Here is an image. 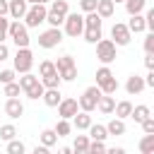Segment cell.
Here are the masks:
<instances>
[{
	"mask_svg": "<svg viewBox=\"0 0 154 154\" xmlns=\"http://www.w3.org/2000/svg\"><path fill=\"white\" fill-rule=\"evenodd\" d=\"M43 89H46V87H43V84H41V79H38V82H36V84H31V87H29L24 94H26V99H31V101H38V99L43 96Z\"/></svg>",
	"mask_w": 154,
	"mask_h": 154,
	"instance_id": "obj_30",
	"label": "cell"
},
{
	"mask_svg": "<svg viewBox=\"0 0 154 154\" xmlns=\"http://www.w3.org/2000/svg\"><path fill=\"white\" fill-rule=\"evenodd\" d=\"M5 116L12 118V120H17V118L24 116V103L19 101V96H7V101H5Z\"/></svg>",
	"mask_w": 154,
	"mask_h": 154,
	"instance_id": "obj_12",
	"label": "cell"
},
{
	"mask_svg": "<svg viewBox=\"0 0 154 154\" xmlns=\"http://www.w3.org/2000/svg\"><path fill=\"white\" fill-rule=\"evenodd\" d=\"M60 99H63V94H60V87H53V89H43V96H41V101H43L48 108H55V106L60 103Z\"/></svg>",
	"mask_w": 154,
	"mask_h": 154,
	"instance_id": "obj_15",
	"label": "cell"
},
{
	"mask_svg": "<svg viewBox=\"0 0 154 154\" xmlns=\"http://www.w3.org/2000/svg\"><path fill=\"white\" fill-rule=\"evenodd\" d=\"M101 36H103V31H101V29H91V26H84V31H82V38H84L87 43H96Z\"/></svg>",
	"mask_w": 154,
	"mask_h": 154,
	"instance_id": "obj_29",
	"label": "cell"
},
{
	"mask_svg": "<svg viewBox=\"0 0 154 154\" xmlns=\"http://www.w3.org/2000/svg\"><path fill=\"white\" fill-rule=\"evenodd\" d=\"M144 67L147 70H154V53H147L144 55Z\"/></svg>",
	"mask_w": 154,
	"mask_h": 154,
	"instance_id": "obj_48",
	"label": "cell"
},
{
	"mask_svg": "<svg viewBox=\"0 0 154 154\" xmlns=\"http://www.w3.org/2000/svg\"><path fill=\"white\" fill-rule=\"evenodd\" d=\"M12 137H17V128H14L12 123H7V125H0V140L10 142Z\"/></svg>",
	"mask_w": 154,
	"mask_h": 154,
	"instance_id": "obj_36",
	"label": "cell"
},
{
	"mask_svg": "<svg viewBox=\"0 0 154 154\" xmlns=\"http://www.w3.org/2000/svg\"><path fill=\"white\" fill-rule=\"evenodd\" d=\"M70 120H72V125H75L77 130H87V128L94 123V120H91V116H89L87 111H77V113H75Z\"/></svg>",
	"mask_w": 154,
	"mask_h": 154,
	"instance_id": "obj_19",
	"label": "cell"
},
{
	"mask_svg": "<svg viewBox=\"0 0 154 154\" xmlns=\"http://www.w3.org/2000/svg\"><path fill=\"white\" fill-rule=\"evenodd\" d=\"M63 43V29L60 26H48L46 31H41L38 34V46L41 48H55V46H60Z\"/></svg>",
	"mask_w": 154,
	"mask_h": 154,
	"instance_id": "obj_9",
	"label": "cell"
},
{
	"mask_svg": "<svg viewBox=\"0 0 154 154\" xmlns=\"http://www.w3.org/2000/svg\"><path fill=\"white\" fill-rule=\"evenodd\" d=\"M5 87V96H19L22 94V87H19V82L14 79V82H7V84H2Z\"/></svg>",
	"mask_w": 154,
	"mask_h": 154,
	"instance_id": "obj_40",
	"label": "cell"
},
{
	"mask_svg": "<svg viewBox=\"0 0 154 154\" xmlns=\"http://www.w3.org/2000/svg\"><path fill=\"white\" fill-rule=\"evenodd\" d=\"M34 2H41V5H48L51 0H34ZM34 2H31V5H34Z\"/></svg>",
	"mask_w": 154,
	"mask_h": 154,
	"instance_id": "obj_53",
	"label": "cell"
},
{
	"mask_svg": "<svg viewBox=\"0 0 154 154\" xmlns=\"http://www.w3.org/2000/svg\"><path fill=\"white\" fill-rule=\"evenodd\" d=\"M14 77H17V72H14V67H12V70H0V84H7V82H14Z\"/></svg>",
	"mask_w": 154,
	"mask_h": 154,
	"instance_id": "obj_41",
	"label": "cell"
},
{
	"mask_svg": "<svg viewBox=\"0 0 154 154\" xmlns=\"http://www.w3.org/2000/svg\"><path fill=\"white\" fill-rule=\"evenodd\" d=\"M34 154H48V147L46 144H36L34 147Z\"/></svg>",
	"mask_w": 154,
	"mask_h": 154,
	"instance_id": "obj_51",
	"label": "cell"
},
{
	"mask_svg": "<svg viewBox=\"0 0 154 154\" xmlns=\"http://www.w3.org/2000/svg\"><path fill=\"white\" fill-rule=\"evenodd\" d=\"M144 53H154V31L144 36Z\"/></svg>",
	"mask_w": 154,
	"mask_h": 154,
	"instance_id": "obj_42",
	"label": "cell"
},
{
	"mask_svg": "<svg viewBox=\"0 0 154 154\" xmlns=\"http://www.w3.org/2000/svg\"><path fill=\"white\" fill-rule=\"evenodd\" d=\"M130 111H132V103L128 101V99H123V101H118L116 106H113V113H116V118H130Z\"/></svg>",
	"mask_w": 154,
	"mask_h": 154,
	"instance_id": "obj_21",
	"label": "cell"
},
{
	"mask_svg": "<svg viewBox=\"0 0 154 154\" xmlns=\"http://www.w3.org/2000/svg\"><path fill=\"white\" fill-rule=\"evenodd\" d=\"M144 24H147L149 31H154V10H147L144 12Z\"/></svg>",
	"mask_w": 154,
	"mask_h": 154,
	"instance_id": "obj_46",
	"label": "cell"
},
{
	"mask_svg": "<svg viewBox=\"0 0 154 154\" xmlns=\"http://www.w3.org/2000/svg\"><path fill=\"white\" fill-rule=\"evenodd\" d=\"M108 77H113L111 67H108V65H101V67L96 70V87H99V84H103V82H106Z\"/></svg>",
	"mask_w": 154,
	"mask_h": 154,
	"instance_id": "obj_38",
	"label": "cell"
},
{
	"mask_svg": "<svg viewBox=\"0 0 154 154\" xmlns=\"http://www.w3.org/2000/svg\"><path fill=\"white\" fill-rule=\"evenodd\" d=\"M87 132H89V140H106V137H108L106 125H99V123H91V125L87 128Z\"/></svg>",
	"mask_w": 154,
	"mask_h": 154,
	"instance_id": "obj_24",
	"label": "cell"
},
{
	"mask_svg": "<svg viewBox=\"0 0 154 154\" xmlns=\"http://www.w3.org/2000/svg\"><path fill=\"white\" fill-rule=\"evenodd\" d=\"M46 12H48V5L34 2V5H29V10L24 12L22 22L26 24V29H36V26H41V24L46 22Z\"/></svg>",
	"mask_w": 154,
	"mask_h": 154,
	"instance_id": "obj_3",
	"label": "cell"
},
{
	"mask_svg": "<svg viewBox=\"0 0 154 154\" xmlns=\"http://www.w3.org/2000/svg\"><path fill=\"white\" fill-rule=\"evenodd\" d=\"M38 140H41V144H46V147L51 149V147L58 142V135H55V130H53V128H46V130H41Z\"/></svg>",
	"mask_w": 154,
	"mask_h": 154,
	"instance_id": "obj_25",
	"label": "cell"
},
{
	"mask_svg": "<svg viewBox=\"0 0 154 154\" xmlns=\"http://www.w3.org/2000/svg\"><path fill=\"white\" fill-rule=\"evenodd\" d=\"M101 19H108V17H113V12H116V2L113 0H96V10H94Z\"/></svg>",
	"mask_w": 154,
	"mask_h": 154,
	"instance_id": "obj_17",
	"label": "cell"
},
{
	"mask_svg": "<svg viewBox=\"0 0 154 154\" xmlns=\"http://www.w3.org/2000/svg\"><path fill=\"white\" fill-rule=\"evenodd\" d=\"M7 38H12L17 48H24V46L31 43L29 29H26V24H24L22 19H12V22H10V26H7Z\"/></svg>",
	"mask_w": 154,
	"mask_h": 154,
	"instance_id": "obj_1",
	"label": "cell"
},
{
	"mask_svg": "<svg viewBox=\"0 0 154 154\" xmlns=\"http://www.w3.org/2000/svg\"><path fill=\"white\" fill-rule=\"evenodd\" d=\"M140 125H142V132H154V116H147Z\"/></svg>",
	"mask_w": 154,
	"mask_h": 154,
	"instance_id": "obj_43",
	"label": "cell"
},
{
	"mask_svg": "<svg viewBox=\"0 0 154 154\" xmlns=\"http://www.w3.org/2000/svg\"><path fill=\"white\" fill-rule=\"evenodd\" d=\"M38 79H41V84H43L46 89L60 87V82H63V79H60V75H58V70H55V72H51V75H43V77H38Z\"/></svg>",
	"mask_w": 154,
	"mask_h": 154,
	"instance_id": "obj_27",
	"label": "cell"
},
{
	"mask_svg": "<svg viewBox=\"0 0 154 154\" xmlns=\"http://www.w3.org/2000/svg\"><path fill=\"white\" fill-rule=\"evenodd\" d=\"M147 87H144V77H140V75H130L128 77V82H125V91L130 94V96H135V94H142Z\"/></svg>",
	"mask_w": 154,
	"mask_h": 154,
	"instance_id": "obj_13",
	"label": "cell"
},
{
	"mask_svg": "<svg viewBox=\"0 0 154 154\" xmlns=\"http://www.w3.org/2000/svg\"><path fill=\"white\" fill-rule=\"evenodd\" d=\"M113 2H116V5H118V2H123V0H113Z\"/></svg>",
	"mask_w": 154,
	"mask_h": 154,
	"instance_id": "obj_54",
	"label": "cell"
},
{
	"mask_svg": "<svg viewBox=\"0 0 154 154\" xmlns=\"http://www.w3.org/2000/svg\"><path fill=\"white\" fill-rule=\"evenodd\" d=\"M147 116H152V108L144 106V103H142V106H132V111H130V118H132L135 123H142Z\"/></svg>",
	"mask_w": 154,
	"mask_h": 154,
	"instance_id": "obj_23",
	"label": "cell"
},
{
	"mask_svg": "<svg viewBox=\"0 0 154 154\" xmlns=\"http://www.w3.org/2000/svg\"><path fill=\"white\" fill-rule=\"evenodd\" d=\"M123 5H125L128 14H137V12H142L147 7V0H123Z\"/></svg>",
	"mask_w": 154,
	"mask_h": 154,
	"instance_id": "obj_26",
	"label": "cell"
},
{
	"mask_svg": "<svg viewBox=\"0 0 154 154\" xmlns=\"http://www.w3.org/2000/svg\"><path fill=\"white\" fill-rule=\"evenodd\" d=\"M99 96H101V89H99L96 84L87 87V89L82 91V96L77 99V103H79V111H87V113L96 111V101H99Z\"/></svg>",
	"mask_w": 154,
	"mask_h": 154,
	"instance_id": "obj_8",
	"label": "cell"
},
{
	"mask_svg": "<svg viewBox=\"0 0 154 154\" xmlns=\"http://www.w3.org/2000/svg\"><path fill=\"white\" fill-rule=\"evenodd\" d=\"M53 130H55V135H58V137H67V135L72 132V123H70V120H65V118H60V120L55 123V128H53Z\"/></svg>",
	"mask_w": 154,
	"mask_h": 154,
	"instance_id": "obj_31",
	"label": "cell"
},
{
	"mask_svg": "<svg viewBox=\"0 0 154 154\" xmlns=\"http://www.w3.org/2000/svg\"><path fill=\"white\" fill-rule=\"evenodd\" d=\"M99 89H101V94H116L118 91V79L116 77H108L103 84H99Z\"/></svg>",
	"mask_w": 154,
	"mask_h": 154,
	"instance_id": "obj_35",
	"label": "cell"
},
{
	"mask_svg": "<svg viewBox=\"0 0 154 154\" xmlns=\"http://www.w3.org/2000/svg\"><path fill=\"white\" fill-rule=\"evenodd\" d=\"M67 12H70L67 0H51V2H48V12H46V22H48L51 26H60Z\"/></svg>",
	"mask_w": 154,
	"mask_h": 154,
	"instance_id": "obj_2",
	"label": "cell"
},
{
	"mask_svg": "<svg viewBox=\"0 0 154 154\" xmlns=\"http://www.w3.org/2000/svg\"><path fill=\"white\" fill-rule=\"evenodd\" d=\"M106 132L113 135V137L125 135V120H123V118H113V120H108V123H106Z\"/></svg>",
	"mask_w": 154,
	"mask_h": 154,
	"instance_id": "obj_20",
	"label": "cell"
},
{
	"mask_svg": "<svg viewBox=\"0 0 154 154\" xmlns=\"http://www.w3.org/2000/svg\"><path fill=\"white\" fill-rule=\"evenodd\" d=\"M7 26H10V19L0 17V41H7Z\"/></svg>",
	"mask_w": 154,
	"mask_h": 154,
	"instance_id": "obj_44",
	"label": "cell"
},
{
	"mask_svg": "<svg viewBox=\"0 0 154 154\" xmlns=\"http://www.w3.org/2000/svg\"><path fill=\"white\" fill-rule=\"evenodd\" d=\"M7 10H10L7 0H0V17H7Z\"/></svg>",
	"mask_w": 154,
	"mask_h": 154,
	"instance_id": "obj_50",
	"label": "cell"
},
{
	"mask_svg": "<svg viewBox=\"0 0 154 154\" xmlns=\"http://www.w3.org/2000/svg\"><path fill=\"white\" fill-rule=\"evenodd\" d=\"M84 31V14L79 12H67L63 19V34H67L70 38H79Z\"/></svg>",
	"mask_w": 154,
	"mask_h": 154,
	"instance_id": "obj_4",
	"label": "cell"
},
{
	"mask_svg": "<svg viewBox=\"0 0 154 154\" xmlns=\"http://www.w3.org/2000/svg\"><path fill=\"white\" fill-rule=\"evenodd\" d=\"M12 63H14V72H19V75L22 72H31V67H34V53H31V48L29 46L17 48Z\"/></svg>",
	"mask_w": 154,
	"mask_h": 154,
	"instance_id": "obj_7",
	"label": "cell"
},
{
	"mask_svg": "<svg viewBox=\"0 0 154 154\" xmlns=\"http://www.w3.org/2000/svg\"><path fill=\"white\" fill-rule=\"evenodd\" d=\"M137 149H140L142 154H154V132H144V137L140 140Z\"/></svg>",
	"mask_w": 154,
	"mask_h": 154,
	"instance_id": "obj_22",
	"label": "cell"
},
{
	"mask_svg": "<svg viewBox=\"0 0 154 154\" xmlns=\"http://www.w3.org/2000/svg\"><path fill=\"white\" fill-rule=\"evenodd\" d=\"M111 41H113L116 46H128V43L132 41V34H130V29H128L125 22H116V24L111 26Z\"/></svg>",
	"mask_w": 154,
	"mask_h": 154,
	"instance_id": "obj_10",
	"label": "cell"
},
{
	"mask_svg": "<svg viewBox=\"0 0 154 154\" xmlns=\"http://www.w3.org/2000/svg\"><path fill=\"white\" fill-rule=\"evenodd\" d=\"M103 152H106V144H103V140H89L87 154H103Z\"/></svg>",
	"mask_w": 154,
	"mask_h": 154,
	"instance_id": "obj_37",
	"label": "cell"
},
{
	"mask_svg": "<svg viewBox=\"0 0 154 154\" xmlns=\"http://www.w3.org/2000/svg\"><path fill=\"white\" fill-rule=\"evenodd\" d=\"M94 46H96V58H99L101 65H111V63L118 58V51H116L118 46H116L111 38H103V36H101Z\"/></svg>",
	"mask_w": 154,
	"mask_h": 154,
	"instance_id": "obj_5",
	"label": "cell"
},
{
	"mask_svg": "<svg viewBox=\"0 0 154 154\" xmlns=\"http://www.w3.org/2000/svg\"><path fill=\"white\" fill-rule=\"evenodd\" d=\"M144 87H154V70H147V75H144Z\"/></svg>",
	"mask_w": 154,
	"mask_h": 154,
	"instance_id": "obj_49",
	"label": "cell"
},
{
	"mask_svg": "<svg viewBox=\"0 0 154 154\" xmlns=\"http://www.w3.org/2000/svg\"><path fill=\"white\" fill-rule=\"evenodd\" d=\"M113 106H116L113 94H101V96H99V101H96V111H99V113H103V116H111V113H113Z\"/></svg>",
	"mask_w": 154,
	"mask_h": 154,
	"instance_id": "obj_16",
	"label": "cell"
},
{
	"mask_svg": "<svg viewBox=\"0 0 154 154\" xmlns=\"http://www.w3.org/2000/svg\"><path fill=\"white\" fill-rule=\"evenodd\" d=\"M87 147H89V135H77L72 149H75L77 154H87Z\"/></svg>",
	"mask_w": 154,
	"mask_h": 154,
	"instance_id": "obj_32",
	"label": "cell"
},
{
	"mask_svg": "<svg viewBox=\"0 0 154 154\" xmlns=\"http://www.w3.org/2000/svg\"><path fill=\"white\" fill-rule=\"evenodd\" d=\"M17 82H19V87H22V91H26L31 84H36V82H38V77H36V75H31V72H22V77H19Z\"/></svg>",
	"mask_w": 154,
	"mask_h": 154,
	"instance_id": "obj_34",
	"label": "cell"
},
{
	"mask_svg": "<svg viewBox=\"0 0 154 154\" xmlns=\"http://www.w3.org/2000/svg\"><path fill=\"white\" fill-rule=\"evenodd\" d=\"M79 10H82V12H91V10H96V0H79Z\"/></svg>",
	"mask_w": 154,
	"mask_h": 154,
	"instance_id": "obj_45",
	"label": "cell"
},
{
	"mask_svg": "<svg viewBox=\"0 0 154 154\" xmlns=\"http://www.w3.org/2000/svg\"><path fill=\"white\" fill-rule=\"evenodd\" d=\"M51 72H55V63H53V60H41V63H38V77L51 75Z\"/></svg>",
	"mask_w": 154,
	"mask_h": 154,
	"instance_id": "obj_39",
	"label": "cell"
},
{
	"mask_svg": "<svg viewBox=\"0 0 154 154\" xmlns=\"http://www.w3.org/2000/svg\"><path fill=\"white\" fill-rule=\"evenodd\" d=\"M58 108V116L60 118H65V120H70L77 111H79V103H77V99H72V96H65V99H60V103L55 106Z\"/></svg>",
	"mask_w": 154,
	"mask_h": 154,
	"instance_id": "obj_11",
	"label": "cell"
},
{
	"mask_svg": "<svg viewBox=\"0 0 154 154\" xmlns=\"http://www.w3.org/2000/svg\"><path fill=\"white\" fill-rule=\"evenodd\" d=\"M111 154H125V149H123V147H113V149H111Z\"/></svg>",
	"mask_w": 154,
	"mask_h": 154,
	"instance_id": "obj_52",
	"label": "cell"
},
{
	"mask_svg": "<svg viewBox=\"0 0 154 154\" xmlns=\"http://www.w3.org/2000/svg\"><path fill=\"white\" fill-rule=\"evenodd\" d=\"M7 5H10L7 17H12V19H22L24 12L29 10V2H26V0H7Z\"/></svg>",
	"mask_w": 154,
	"mask_h": 154,
	"instance_id": "obj_14",
	"label": "cell"
},
{
	"mask_svg": "<svg viewBox=\"0 0 154 154\" xmlns=\"http://www.w3.org/2000/svg\"><path fill=\"white\" fill-rule=\"evenodd\" d=\"M24 152H26V144H24L22 140L12 137V140L7 142V154H24Z\"/></svg>",
	"mask_w": 154,
	"mask_h": 154,
	"instance_id": "obj_33",
	"label": "cell"
},
{
	"mask_svg": "<svg viewBox=\"0 0 154 154\" xmlns=\"http://www.w3.org/2000/svg\"><path fill=\"white\" fill-rule=\"evenodd\" d=\"M7 58H10V48L5 46V41H0V63L7 60Z\"/></svg>",
	"mask_w": 154,
	"mask_h": 154,
	"instance_id": "obj_47",
	"label": "cell"
},
{
	"mask_svg": "<svg viewBox=\"0 0 154 154\" xmlns=\"http://www.w3.org/2000/svg\"><path fill=\"white\" fill-rule=\"evenodd\" d=\"M128 29H130V34H142V31H147V24H144V14H142V12H137V14H130Z\"/></svg>",
	"mask_w": 154,
	"mask_h": 154,
	"instance_id": "obj_18",
	"label": "cell"
},
{
	"mask_svg": "<svg viewBox=\"0 0 154 154\" xmlns=\"http://www.w3.org/2000/svg\"><path fill=\"white\" fill-rule=\"evenodd\" d=\"M55 70H58V75H60L63 82H75V79H77V63H75V58L67 55V53L55 60Z\"/></svg>",
	"mask_w": 154,
	"mask_h": 154,
	"instance_id": "obj_6",
	"label": "cell"
},
{
	"mask_svg": "<svg viewBox=\"0 0 154 154\" xmlns=\"http://www.w3.org/2000/svg\"><path fill=\"white\" fill-rule=\"evenodd\" d=\"M101 24H103V19L91 10V12H84V26H91V29H101Z\"/></svg>",
	"mask_w": 154,
	"mask_h": 154,
	"instance_id": "obj_28",
	"label": "cell"
}]
</instances>
